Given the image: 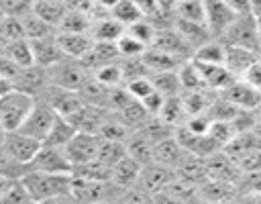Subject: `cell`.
<instances>
[{
    "instance_id": "cell-29",
    "label": "cell",
    "mask_w": 261,
    "mask_h": 204,
    "mask_svg": "<svg viewBox=\"0 0 261 204\" xmlns=\"http://www.w3.org/2000/svg\"><path fill=\"white\" fill-rule=\"evenodd\" d=\"M75 133H77V129L71 124L69 118H65V116H57V120L53 122V126H51V131H49V135H47V139H45L43 145H49V147H61V149H63V147L75 137Z\"/></svg>"
},
{
    "instance_id": "cell-10",
    "label": "cell",
    "mask_w": 261,
    "mask_h": 204,
    "mask_svg": "<svg viewBox=\"0 0 261 204\" xmlns=\"http://www.w3.org/2000/svg\"><path fill=\"white\" fill-rule=\"evenodd\" d=\"M43 100L45 104H49L59 116H65L69 118L71 114H75L86 102L82 100L80 92H73V90H65V88H57V86H49L45 90V94L39 98Z\"/></svg>"
},
{
    "instance_id": "cell-58",
    "label": "cell",
    "mask_w": 261,
    "mask_h": 204,
    "mask_svg": "<svg viewBox=\"0 0 261 204\" xmlns=\"http://www.w3.org/2000/svg\"><path fill=\"white\" fill-rule=\"evenodd\" d=\"M4 18H6V14H4V12H2V8H0V24H2V20H4Z\"/></svg>"
},
{
    "instance_id": "cell-59",
    "label": "cell",
    "mask_w": 261,
    "mask_h": 204,
    "mask_svg": "<svg viewBox=\"0 0 261 204\" xmlns=\"http://www.w3.org/2000/svg\"><path fill=\"white\" fill-rule=\"evenodd\" d=\"M259 33H261V20H259Z\"/></svg>"
},
{
    "instance_id": "cell-2",
    "label": "cell",
    "mask_w": 261,
    "mask_h": 204,
    "mask_svg": "<svg viewBox=\"0 0 261 204\" xmlns=\"http://www.w3.org/2000/svg\"><path fill=\"white\" fill-rule=\"evenodd\" d=\"M220 41L228 47H241L249 49L261 55V33H259V20L253 14H241L237 20L224 31Z\"/></svg>"
},
{
    "instance_id": "cell-14",
    "label": "cell",
    "mask_w": 261,
    "mask_h": 204,
    "mask_svg": "<svg viewBox=\"0 0 261 204\" xmlns=\"http://www.w3.org/2000/svg\"><path fill=\"white\" fill-rule=\"evenodd\" d=\"M151 47L161 49V51H165V53H169V55H173V57H177L181 61H190L192 55H194L192 47L181 39V35L173 29V24L167 27V29H159Z\"/></svg>"
},
{
    "instance_id": "cell-31",
    "label": "cell",
    "mask_w": 261,
    "mask_h": 204,
    "mask_svg": "<svg viewBox=\"0 0 261 204\" xmlns=\"http://www.w3.org/2000/svg\"><path fill=\"white\" fill-rule=\"evenodd\" d=\"M22 20V27H24V37L29 41H39V39H47V37H53L57 35V29L51 27L47 20H43L41 16H37L35 12H29L27 16L20 18Z\"/></svg>"
},
{
    "instance_id": "cell-49",
    "label": "cell",
    "mask_w": 261,
    "mask_h": 204,
    "mask_svg": "<svg viewBox=\"0 0 261 204\" xmlns=\"http://www.w3.org/2000/svg\"><path fill=\"white\" fill-rule=\"evenodd\" d=\"M141 104L145 106V110L149 112V116H159V112H161V108H163V104H165V96L155 90V92L149 94L145 100H141Z\"/></svg>"
},
{
    "instance_id": "cell-38",
    "label": "cell",
    "mask_w": 261,
    "mask_h": 204,
    "mask_svg": "<svg viewBox=\"0 0 261 204\" xmlns=\"http://www.w3.org/2000/svg\"><path fill=\"white\" fill-rule=\"evenodd\" d=\"M71 175L82 177V180H92V182H110V167L104 165L102 161L94 159V161H88L84 165L73 167Z\"/></svg>"
},
{
    "instance_id": "cell-21",
    "label": "cell",
    "mask_w": 261,
    "mask_h": 204,
    "mask_svg": "<svg viewBox=\"0 0 261 204\" xmlns=\"http://www.w3.org/2000/svg\"><path fill=\"white\" fill-rule=\"evenodd\" d=\"M173 29L181 35V39L192 47V51H196L198 47H202L204 43H208L210 39H214L208 31L206 24H200V22H188V20H179V18H173Z\"/></svg>"
},
{
    "instance_id": "cell-25",
    "label": "cell",
    "mask_w": 261,
    "mask_h": 204,
    "mask_svg": "<svg viewBox=\"0 0 261 204\" xmlns=\"http://www.w3.org/2000/svg\"><path fill=\"white\" fill-rule=\"evenodd\" d=\"M4 57H8L18 69L35 65V55H33V45L29 39H16L8 41L4 49Z\"/></svg>"
},
{
    "instance_id": "cell-45",
    "label": "cell",
    "mask_w": 261,
    "mask_h": 204,
    "mask_svg": "<svg viewBox=\"0 0 261 204\" xmlns=\"http://www.w3.org/2000/svg\"><path fill=\"white\" fill-rule=\"evenodd\" d=\"M27 171H29L27 165L14 161L10 155H6V153L0 149V175H2V177H8V180L16 182V180H22V175H24Z\"/></svg>"
},
{
    "instance_id": "cell-20",
    "label": "cell",
    "mask_w": 261,
    "mask_h": 204,
    "mask_svg": "<svg viewBox=\"0 0 261 204\" xmlns=\"http://www.w3.org/2000/svg\"><path fill=\"white\" fill-rule=\"evenodd\" d=\"M124 33H126V29L118 20H114L110 14L94 18L92 31H90V35L96 43H116Z\"/></svg>"
},
{
    "instance_id": "cell-13",
    "label": "cell",
    "mask_w": 261,
    "mask_h": 204,
    "mask_svg": "<svg viewBox=\"0 0 261 204\" xmlns=\"http://www.w3.org/2000/svg\"><path fill=\"white\" fill-rule=\"evenodd\" d=\"M173 182H175V171L153 161V163H149V165L143 167L141 180H139L137 186H141L143 190H147L149 194L155 196V194L165 192Z\"/></svg>"
},
{
    "instance_id": "cell-57",
    "label": "cell",
    "mask_w": 261,
    "mask_h": 204,
    "mask_svg": "<svg viewBox=\"0 0 261 204\" xmlns=\"http://www.w3.org/2000/svg\"><path fill=\"white\" fill-rule=\"evenodd\" d=\"M98 204H120L118 198H112V200H104V202H98Z\"/></svg>"
},
{
    "instance_id": "cell-18",
    "label": "cell",
    "mask_w": 261,
    "mask_h": 204,
    "mask_svg": "<svg viewBox=\"0 0 261 204\" xmlns=\"http://www.w3.org/2000/svg\"><path fill=\"white\" fill-rule=\"evenodd\" d=\"M33 45V55H35V65H41L45 69L53 67L55 63H59L61 59H65L59 43H57V35L47 37V39H39V41H31Z\"/></svg>"
},
{
    "instance_id": "cell-19",
    "label": "cell",
    "mask_w": 261,
    "mask_h": 204,
    "mask_svg": "<svg viewBox=\"0 0 261 204\" xmlns=\"http://www.w3.org/2000/svg\"><path fill=\"white\" fill-rule=\"evenodd\" d=\"M261 55L249 49H241V47H228L226 45V55H224V67L234 75V78H243L245 71L259 59Z\"/></svg>"
},
{
    "instance_id": "cell-28",
    "label": "cell",
    "mask_w": 261,
    "mask_h": 204,
    "mask_svg": "<svg viewBox=\"0 0 261 204\" xmlns=\"http://www.w3.org/2000/svg\"><path fill=\"white\" fill-rule=\"evenodd\" d=\"M116 116H118V120H120L130 133L143 129V124L151 118L149 112L145 110V106H143L141 102H137V100H130L120 112H116Z\"/></svg>"
},
{
    "instance_id": "cell-32",
    "label": "cell",
    "mask_w": 261,
    "mask_h": 204,
    "mask_svg": "<svg viewBox=\"0 0 261 204\" xmlns=\"http://www.w3.org/2000/svg\"><path fill=\"white\" fill-rule=\"evenodd\" d=\"M159 118L165 120L173 129L186 124L188 112H186V106L181 102V96H169V98H165V104H163V108L159 112Z\"/></svg>"
},
{
    "instance_id": "cell-34",
    "label": "cell",
    "mask_w": 261,
    "mask_h": 204,
    "mask_svg": "<svg viewBox=\"0 0 261 204\" xmlns=\"http://www.w3.org/2000/svg\"><path fill=\"white\" fill-rule=\"evenodd\" d=\"M179 75V84H181V92H194V90H208L204 84V78L200 73V67L190 59L184 61L177 69Z\"/></svg>"
},
{
    "instance_id": "cell-50",
    "label": "cell",
    "mask_w": 261,
    "mask_h": 204,
    "mask_svg": "<svg viewBox=\"0 0 261 204\" xmlns=\"http://www.w3.org/2000/svg\"><path fill=\"white\" fill-rule=\"evenodd\" d=\"M241 80H245L249 86H253L255 90L261 92V57H259V59L245 71V75H243Z\"/></svg>"
},
{
    "instance_id": "cell-1",
    "label": "cell",
    "mask_w": 261,
    "mask_h": 204,
    "mask_svg": "<svg viewBox=\"0 0 261 204\" xmlns=\"http://www.w3.org/2000/svg\"><path fill=\"white\" fill-rule=\"evenodd\" d=\"M20 182L24 184V188L29 190L35 202L69 196L71 192V175H63V173H43L29 169Z\"/></svg>"
},
{
    "instance_id": "cell-55",
    "label": "cell",
    "mask_w": 261,
    "mask_h": 204,
    "mask_svg": "<svg viewBox=\"0 0 261 204\" xmlns=\"http://www.w3.org/2000/svg\"><path fill=\"white\" fill-rule=\"evenodd\" d=\"M10 184H12V180H8V177H2L0 175V198L4 196V192L10 188Z\"/></svg>"
},
{
    "instance_id": "cell-54",
    "label": "cell",
    "mask_w": 261,
    "mask_h": 204,
    "mask_svg": "<svg viewBox=\"0 0 261 204\" xmlns=\"http://www.w3.org/2000/svg\"><path fill=\"white\" fill-rule=\"evenodd\" d=\"M251 14H253L257 20H261V0H253V2H251Z\"/></svg>"
},
{
    "instance_id": "cell-22",
    "label": "cell",
    "mask_w": 261,
    "mask_h": 204,
    "mask_svg": "<svg viewBox=\"0 0 261 204\" xmlns=\"http://www.w3.org/2000/svg\"><path fill=\"white\" fill-rule=\"evenodd\" d=\"M116 61H120L116 43H96V41H94L92 51L82 59V63L90 71H94V69H98L102 65H108V63H116Z\"/></svg>"
},
{
    "instance_id": "cell-11",
    "label": "cell",
    "mask_w": 261,
    "mask_h": 204,
    "mask_svg": "<svg viewBox=\"0 0 261 204\" xmlns=\"http://www.w3.org/2000/svg\"><path fill=\"white\" fill-rule=\"evenodd\" d=\"M218 96H222L224 100L234 104L239 110H253L255 112L261 106V92L255 90L253 86H249L245 80H234Z\"/></svg>"
},
{
    "instance_id": "cell-27",
    "label": "cell",
    "mask_w": 261,
    "mask_h": 204,
    "mask_svg": "<svg viewBox=\"0 0 261 204\" xmlns=\"http://www.w3.org/2000/svg\"><path fill=\"white\" fill-rule=\"evenodd\" d=\"M92 14L82 12V10H71L67 8V12L63 14L57 33H90L92 31Z\"/></svg>"
},
{
    "instance_id": "cell-51",
    "label": "cell",
    "mask_w": 261,
    "mask_h": 204,
    "mask_svg": "<svg viewBox=\"0 0 261 204\" xmlns=\"http://www.w3.org/2000/svg\"><path fill=\"white\" fill-rule=\"evenodd\" d=\"M230 10H234L239 16L241 14H251V2L253 0H222Z\"/></svg>"
},
{
    "instance_id": "cell-4",
    "label": "cell",
    "mask_w": 261,
    "mask_h": 204,
    "mask_svg": "<svg viewBox=\"0 0 261 204\" xmlns=\"http://www.w3.org/2000/svg\"><path fill=\"white\" fill-rule=\"evenodd\" d=\"M47 73H49L51 86L73 90V92H80L84 88V84L92 78V71L80 59H71V57L61 59L59 63H55L53 67H49Z\"/></svg>"
},
{
    "instance_id": "cell-52",
    "label": "cell",
    "mask_w": 261,
    "mask_h": 204,
    "mask_svg": "<svg viewBox=\"0 0 261 204\" xmlns=\"http://www.w3.org/2000/svg\"><path fill=\"white\" fill-rule=\"evenodd\" d=\"M16 73H18V67H16V65H14V63H12L8 57L0 55V75L14 80V78H16Z\"/></svg>"
},
{
    "instance_id": "cell-5",
    "label": "cell",
    "mask_w": 261,
    "mask_h": 204,
    "mask_svg": "<svg viewBox=\"0 0 261 204\" xmlns=\"http://www.w3.org/2000/svg\"><path fill=\"white\" fill-rule=\"evenodd\" d=\"M57 116L59 114L49 104H45L43 100H37L35 106H33V110L29 112L27 120L22 122V126L18 131L24 133V135H29V137H33V139H37L39 143H45V139H47L53 122L57 120Z\"/></svg>"
},
{
    "instance_id": "cell-36",
    "label": "cell",
    "mask_w": 261,
    "mask_h": 204,
    "mask_svg": "<svg viewBox=\"0 0 261 204\" xmlns=\"http://www.w3.org/2000/svg\"><path fill=\"white\" fill-rule=\"evenodd\" d=\"M33 12L37 16H41L43 20H47L51 27H59L63 14L67 12V6L65 4H59V2H53V0H35V6H33Z\"/></svg>"
},
{
    "instance_id": "cell-17",
    "label": "cell",
    "mask_w": 261,
    "mask_h": 204,
    "mask_svg": "<svg viewBox=\"0 0 261 204\" xmlns=\"http://www.w3.org/2000/svg\"><path fill=\"white\" fill-rule=\"evenodd\" d=\"M186 155H188V151L177 143L175 137H167V139L155 143V147H153V161L159 165H165L173 171L179 167V163L186 159Z\"/></svg>"
},
{
    "instance_id": "cell-24",
    "label": "cell",
    "mask_w": 261,
    "mask_h": 204,
    "mask_svg": "<svg viewBox=\"0 0 261 204\" xmlns=\"http://www.w3.org/2000/svg\"><path fill=\"white\" fill-rule=\"evenodd\" d=\"M196 63V61H194ZM198 67H200V73H202V78H204V84H206V88L208 90H212V92H216V94H220L224 88H228L234 80H239V78H234L224 65H204V63H196Z\"/></svg>"
},
{
    "instance_id": "cell-46",
    "label": "cell",
    "mask_w": 261,
    "mask_h": 204,
    "mask_svg": "<svg viewBox=\"0 0 261 204\" xmlns=\"http://www.w3.org/2000/svg\"><path fill=\"white\" fill-rule=\"evenodd\" d=\"M118 202L120 204H155V196L143 190L141 186H135V188L122 190L118 196Z\"/></svg>"
},
{
    "instance_id": "cell-30",
    "label": "cell",
    "mask_w": 261,
    "mask_h": 204,
    "mask_svg": "<svg viewBox=\"0 0 261 204\" xmlns=\"http://www.w3.org/2000/svg\"><path fill=\"white\" fill-rule=\"evenodd\" d=\"M153 147L155 145L147 137H143L141 133H133L128 137V141H126V153L135 161H139L143 167L149 165V163H153Z\"/></svg>"
},
{
    "instance_id": "cell-47",
    "label": "cell",
    "mask_w": 261,
    "mask_h": 204,
    "mask_svg": "<svg viewBox=\"0 0 261 204\" xmlns=\"http://www.w3.org/2000/svg\"><path fill=\"white\" fill-rule=\"evenodd\" d=\"M35 0H0V8L6 16H16L22 18L29 12H33Z\"/></svg>"
},
{
    "instance_id": "cell-26",
    "label": "cell",
    "mask_w": 261,
    "mask_h": 204,
    "mask_svg": "<svg viewBox=\"0 0 261 204\" xmlns=\"http://www.w3.org/2000/svg\"><path fill=\"white\" fill-rule=\"evenodd\" d=\"M224 55H226V45L220 39H210L208 43H204L194 51L192 61L204 65H224Z\"/></svg>"
},
{
    "instance_id": "cell-37",
    "label": "cell",
    "mask_w": 261,
    "mask_h": 204,
    "mask_svg": "<svg viewBox=\"0 0 261 204\" xmlns=\"http://www.w3.org/2000/svg\"><path fill=\"white\" fill-rule=\"evenodd\" d=\"M92 75H94L96 82H100L102 86H106V88H110V90H112V88H120V86H124V71H122L120 61L102 65V67L94 69Z\"/></svg>"
},
{
    "instance_id": "cell-53",
    "label": "cell",
    "mask_w": 261,
    "mask_h": 204,
    "mask_svg": "<svg viewBox=\"0 0 261 204\" xmlns=\"http://www.w3.org/2000/svg\"><path fill=\"white\" fill-rule=\"evenodd\" d=\"M10 92H14V80L0 75V98L6 96V94H10Z\"/></svg>"
},
{
    "instance_id": "cell-40",
    "label": "cell",
    "mask_w": 261,
    "mask_h": 204,
    "mask_svg": "<svg viewBox=\"0 0 261 204\" xmlns=\"http://www.w3.org/2000/svg\"><path fill=\"white\" fill-rule=\"evenodd\" d=\"M110 16H112L114 20H118L124 29H126V27H130V24H135L137 20L145 18L133 0H118V2H116V6L110 10Z\"/></svg>"
},
{
    "instance_id": "cell-12",
    "label": "cell",
    "mask_w": 261,
    "mask_h": 204,
    "mask_svg": "<svg viewBox=\"0 0 261 204\" xmlns=\"http://www.w3.org/2000/svg\"><path fill=\"white\" fill-rule=\"evenodd\" d=\"M204 8H206V27L214 39H220L224 35V31L239 16L222 0H204Z\"/></svg>"
},
{
    "instance_id": "cell-16",
    "label": "cell",
    "mask_w": 261,
    "mask_h": 204,
    "mask_svg": "<svg viewBox=\"0 0 261 204\" xmlns=\"http://www.w3.org/2000/svg\"><path fill=\"white\" fill-rule=\"evenodd\" d=\"M57 43L65 57L80 59V61L94 47V39L90 33H57Z\"/></svg>"
},
{
    "instance_id": "cell-41",
    "label": "cell",
    "mask_w": 261,
    "mask_h": 204,
    "mask_svg": "<svg viewBox=\"0 0 261 204\" xmlns=\"http://www.w3.org/2000/svg\"><path fill=\"white\" fill-rule=\"evenodd\" d=\"M126 33H128L130 37H135L137 41H141L145 47H151L153 41H155V35H157V27H155L149 18H141V20H137L135 24L126 27Z\"/></svg>"
},
{
    "instance_id": "cell-23",
    "label": "cell",
    "mask_w": 261,
    "mask_h": 204,
    "mask_svg": "<svg viewBox=\"0 0 261 204\" xmlns=\"http://www.w3.org/2000/svg\"><path fill=\"white\" fill-rule=\"evenodd\" d=\"M141 59L147 65V69H149L151 75L153 73H161V71H175L184 63L181 59H177V57H173V55H169V53H165L161 49H155V47H149L143 53Z\"/></svg>"
},
{
    "instance_id": "cell-39",
    "label": "cell",
    "mask_w": 261,
    "mask_h": 204,
    "mask_svg": "<svg viewBox=\"0 0 261 204\" xmlns=\"http://www.w3.org/2000/svg\"><path fill=\"white\" fill-rule=\"evenodd\" d=\"M153 86L157 92H161L165 98L169 96H179L181 94V84H179V75L177 69L175 71H161V73H153L151 75Z\"/></svg>"
},
{
    "instance_id": "cell-56",
    "label": "cell",
    "mask_w": 261,
    "mask_h": 204,
    "mask_svg": "<svg viewBox=\"0 0 261 204\" xmlns=\"http://www.w3.org/2000/svg\"><path fill=\"white\" fill-rule=\"evenodd\" d=\"M4 49H6V41H4V37L0 35V55H4Z\"/></svg>"
},
{
    "instance_id": "cell-44",
    "label": "cell",
    "mask_w": 261,
    "mask_h": 204,
    "mask_svg": "<svg viewBox=\"0 0 261 204\" xmlns=\"http://www.w3.org/2000/svg\"><path fill=\"white\" fill-rule=\"evenodd\" d=\"M0 204H35V200L29 194V190L24 188V184L20 180H16L4 192V196L0 198Z\"/></svg>"
},
{
    "instance_id": "cell-6",
    "label": "cell",
    "mask_w": 261,
    "mask_h": 204,
    "mask_svg": "<svg viewBox=\"0 0 261 204\" xmlns=\"http://www.w3.org/2000/svg\"><path fill=\"white\" fill-rule=\"evenodd\" d=\"M29 169L33 171H43V173H63V175H71L73 165L67 159L65 151L61 147H49V145H41L39 153L33 157V161L29 163Z\"/></svg>"
},
{
    "instance_id": "cell-3",
    "label": "cell",
    "mask_w": 261,
    "mask_h": 204,
    "mask_svg": "<svg viewBox=\"0 0 261 204\" xmlns=\"http://www.w3.org/2000/svg\"><path fill=\"white\" fill-rule=\"evenodd\" d=\"M35 98L22 94V92H10L0 98V129L4 133L18 131L22 122L27 120L29 112L35 106Z\"/></svg>"
},
{
    "instance_id": "cell-7",
    "label": "cell",
    "mask_w": 261,
    "mask_h": 204,
    "mask_svg": "<svg viewBox=\"0 0 261 204\" xmlns=\"http://www.w3.org/2000/svg\"><path fill=\"white\" fill-rule=\"evenodd\" d=\"M100 135H94V133H82L77 131L75 137L63 147L67 159L71 161L73 167L77 165H84L88 161H94L98 157V147H100Z\"/></svg>"
},
{
    "instance_id": "cell-8",
    "label": "cell",
    "mask_w": 261,
    "mask_h": 204,
    "mask_svg": "<svg viewBox=\"0 0 261 204\" xmlns=\"http://www.w3.org/2000/svg\"><path fill=\"white\" fill-rule=\"evenodd\" d=\"M43 143H39L37 139L20 133V131H12L4 135V143H2V151L6 155H10L14 161L22 163L29 167V163L33 161V157L39 153Z\"/></svg>"
},
{
    "instance_id": "cell-33",
    "label": "cell",
    "mask_w": 261,
    "mask_h": 204,
    "mask_svg": "<svg viewBox=\"0 0 261 204\" xmlns=\"http://www.w3.org/2000/svg\"><path fill=\"white\" fill-rule=\"evenodd\" d=\"M173 18L206 24V8L204 0H179L173 10Z\"/></svg>"
},
{
    "instance_id": "cell-42",
    "label": "cell",
    "mask_w": 261,
    "mask_h": 204,
    "mask_svg": "<svg viewBox=\"0 0 261 204\" xmlns=\"http://www.w3.org/2000/svg\"><path fill=\"white\" fill-rule=\"evenodd\" d=\"M116 49H118L120 59H139V57H143V53H145L149 47H145L141 41H137V39L130 37L128 33H124V35L116 41Z\"/></svg>"
},
{
    "instance_id": "cell-43",
    "label": "cell",
    "mask_w": 261,
    "mask_h": 204,
    "mask_svg": "<svg viewBox=\"0 0 261 204\" xmlns=\"http://www.w3.org/2000/svg\"><path fill=\"white\" fill-rule=\"evenodd\" d=\"M124 90L128 92V96H130L133 100L141 102V100H145L149 94H153V92H155V86H153L151 75H145V78L128 80V82L124 84Z\"/></svg>"
},
{
    "instance_id": "cell-35",
    "label": "cell",
    "mask_w": 261,
    "mask_h": 204,
    "mask_svg": "<svg viewBox=\"0 0 261 204\" xmlns=\"http://www.w3.org/2000/svg\"><path fill=\"white\" fill-rule=\"evenodd\" d=\"M102 139V137H100ZM128 153H126V143H120V141H108V139H102L100 141V147H98V161H102L104 165H108L110 169L120 161L124 159Z\"/></svg>"
},
{
    "instance_id": "cell-9",
    "label": "cell",
    "mask_w": 261,
    "mask_h": 204,
    "mask_svg": "<svg viewBox=\"0 0 261 204\" xmlns=\"http://www.w3.org/2000/svg\"><path fill=\"white\" fill-rule=\"evenodd\" d=\"M49 86H51L49 73L41 65L22 67V69H18V73L14 78V90L22 92V94H27V96H31L35 100H39Z\"/></svg>"
},
{
    "instance_id": "cell-15",
    "label": "cell",
    "mask_w": 261,
    "mask_h": 204,
    "mask_svg": "<svg viewBox=\"0 0 261 204\" xmlns=\"http://www.w3.org/2000/svg\"><path fill=\"white\" fill-rule=\"evenodd\" d=\"M141 171H143V165L139 161H135L130 155H126L110 169V184L118 190L135 188L141 180Z\"/></svg>"
},
{
    "instance_id": "cell-48",
    "label": "cell",
    "mask_w": 261,
    "mask_h": 204,
    "mask_svg": "<svg viewBox=\"0 0 261 204\" xmlns=\"http://www.w3.org/2000/svg\"><path fill=\"white\" fill-rule=\"evenodd\" d=\"M0 35L4 37V41H16V39H27L24 37V27L22 20L16 16H6L0 24Z\"/></svg>"
}]
</instances>
